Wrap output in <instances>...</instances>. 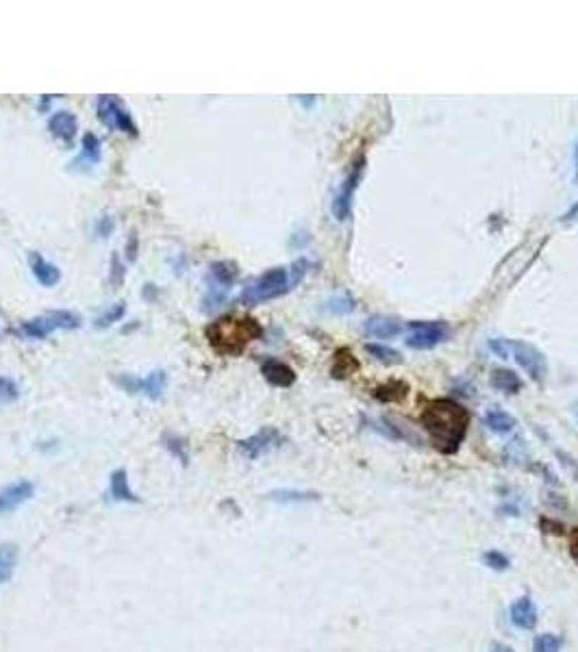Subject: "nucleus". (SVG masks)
Masks as SVG:
<instances>
[{
	"mask_svg": "<svg viewBox=\"0 0 578 652\" xmlns=\"http://www.w3.org/2000/svg\"><path fill=\"white\" fill-rule=\"evenodd\" d=\"M422 426L428 433L430 444L442 454H454L461 448L468 428H470V411L452 398H437L426 402L422 409Z\"/></svg>",
	"mask_w": 578,
	"mask_h": 652,
	"instance_id": "f257e3e1",
	"label": "nucleus"
},
{
	"mask_svg": "<svg viewBox=\"0 0 578 652\" xmlns=\"http://www.w3.org/2000/svg\"><path fill=\"white\" fill-rule=\"evenodd\" d=\"M263 333L261 324L252 318H220L207 326L205 335L215 352L220 354H237L242 352L250 342L259 340Z\"/></svg>",
	"mask_w": 578,
	"mask_h": 652,
	"instance_id": "f03ea898",
	"label": "nucleus"
},
{
	"mask_svg": "<svg viewBox=\"0 0 578 652\" xmlns=\"http://www.w3.org/2000/svg\"><path fill=\"white\" fill-rule=\"evenodd\" d=\"M294 287L292 276H289L287 268H272L266 274H261L259 279H255L242 294V302L246 305H259V302H268L274 298H281L283 294H287L289 289Z\"/></svg>",
	"mask_w": 578,
	"mask_h": 652,
	"instance_id": "7ed1b4c3",
	"label": "nucleus"
},
{
	"mask_svg": "<svg viewBox=\"0 0 578 652\" xmlns=\"http://www.w3.org/2000/svg\"><path fill=\"white\" fill-rule=\"evenodd\" d=\"M81 326V318L72 311H51L44 313V316L24 322L20 333L29 340H44L55 331H72Z\"/></svg>",
	"mask_w": 578,
	"mask_h": 652,
	"instance_id": "20e7f679",
	"label": "nucleus"
},
{
	"mask_svg": "<svg viewBox=\"0 0 578 652\" xmlns=\"http://www.w3.org/2000/svg\"><path fill=\"white\" fill-rule=\"evenodd\" d=\"M98 117H101V122L111 131L127 133L131 137H135L139 133L129 109L124 107V103L120 101L117 96H111V94L101 96L98 98Z\"/></svg>",
	"mask_w": 578,
	"mask_h": 652,
	"instance_id": "39448f33",
	"label": "nucleus"
},
{
	"mask_svg": "<svg viewBox=\"0 0 578 652\" xmlns=\"http://www.w3.org/2000/svg\"><path fill=\"white\" fill-rule=\"evenodd\" d=\"M411 333L406 335V346L413 350H430L448 340L450 328L446 322H411Z\"/></svg>",
	"mask_w": 578,
	"mask_h": 652,
	"instance_id": "423d86ee",
	"label": "nucleus"
},
{
	"mask_svg": "<svg viewBox=\"0 0 578 652\" xmlns=\"http://www.w3.org/2000/svg\"><path fill=\"white\" fill-rule=\"evenodd\" d=\"M117 385H120V388H124L129 394H141V396H146L148 400H159L163 396L165 388H167V374L163 370L148 372L143 378L124 374V376L117 378Z\"/></svg>",
	"mask_w": 578,
	"mask_h": 652,
	"instance_id": "0eeeda50",
	"label": "nucleus"
},
{
	"mask_svg": "<svg viewBox=\"0 0 578 652\" xmlns=\"http://www.w3.org/2000/svg\"><path fill=\"white\" fill-rule=\"evenodd\" d=\"M511 357L518 361V366L526 370V374L531 376L535 383H544L548 374V364L541 350H537L533 344L511 340Z\"/></svg>",
	"mask_w": 578,
	"mask_h": 652,
	"instance_id": "6e6552de",
	"label": "nucleus"
},
{
	"mask_svg": "<svg viewBox=\"0 0 578 652\" xmlns=\"http://www.w3.org/2000/svg\"><path fill=\"white\" fill-rule=\"evenodd\" d=\"M364 170H366V159L361 157L359 161L352 163L350 174H348L346 181L342 183L340 191L335 194L333 213H335V217H337L340 222L348 220V215H350V211H352V196H354V191H357L359 183H361V177H364Z\"/></svg>",
	"mask_w": 578,
	"mask_h": 652,
	"instance_id": "1a4fd4ad",
	"label": "nucleus"
},
{
	"mask_svg": "<svg viewBox=\"0 0 578 652\" xmlns=\"http://www.w3.org/2000/svg\"><path fill=\"white\" fill-rule=\"evenodd\" d=\"M281 442H283V435L274 426H266V428H261L259 433H255L252 437L239 442V448H242V452L248 459H259L266 452H270L272 448H276Z\"/></svg>",
	"mask_w": 578,
	"mask_h": 652,
	"instance_id": "9d476101",
	"label": "nucleus"
},
{
	"mask_svg": "<svg viewBox=\"0 0 578 652\" xmlns=\"http://www.w3.org/2000/svg\"><path fill=\"white\" fill-rule=\"evenodd\" d=\"M35 494V485L29 480H18L13 485H7L0 492V516H5L9 511H15L18 506H22L27 500H31Z\"/></svg>",
	"mask_w": 578,
	"mask_h": 652,
	"instance_id": "9b49d317",
	"label": "nucleus"
},
{
	"mask_svg": "<svg viewBox=\"0 0 578 652\" xmlns=\"http://www.w3.org/2000/svg\"><path fill=\"white\" fill-rule=\"evenodd\" d=\"M509 615H511V622L518 626V629H522V631H533L535 626H537V622H539V613H537L535 602L528 596L518 598L513 602Z\"/></svg>",
	"mask_w": 578,
	"mask_h": 652,
	"instance_id": "f8f14e48",
	"label": "nucleus"
},
{
	"mask_svg": "<svg viewBox=\"0 0 578 652\" xmlns=\"http://www.w3.org/2000/svg\"><path fill=\"white\" fill-rule=\"evenodd\" d=\"M261 372L270 385H274V388H292V385L296 383V372L278 359L263 361Z\"/></svg>",
	"mask_w": 578,
	"mask_h": 652,
	"instance_id": "ddd939ff",
	"label": "nucleus"
},
{
	"mask_svg": "<svg viewBox=\"0 0 578 652\" xmlns=\"http://www.w3.org/2000/svg\"><path fill=\"white\" fill-rule=\"evenodd\" d=\"M48 131H51L57 139L65 141V143H72L77 137V131H79V122L75 113L70 111H57L51 115L48 120Z\"/></svg>",
	"mask_w": 578,
	"mask_h": 652,
	"instance_id": "4468645a",
	"label": "nucleus"
},
{
	"mask_svg": "<svg viewBox=\"0 0 578 652\" xmlns=\"http://www.w3.org/2000/svg\"><path fill=\"white\" fill-rule=\"evenodd\" d=\"M101 157H103V143H101V139L96 137L94 133H85V137H83V151H81V155L75 161H72V167H77V170H89V167L98 165Z\"/></svg>",
	"mask_w": 578,
	"mask_h": 652,
	"instance_id": "2eb2a0df",
	"label": "nucleus"
},
{
	"mask_svg": "<svg viewBox=\"0 0 578 652\" xmlns=\"http://www.w3.org/2000/svg\"><path fill=\"white\" fill-rule=\"evenodd\" d=\"M29 263H31L33 276H35L44 287H55V285L61 281V270L57 268L55 263L46 261L39 253H33V255L29 257Z\"/></svg>",
	"mask_w": 578,
	"mask_h": 652,
	"instance_id": "dca6fc26",
	"label": "nucleus"
},
{
	"mask_svg": "<svg viewBox=\"0 0 578 652\" xmlns=\"http://www.w3.org/2000/svg\"><path fill=\"white\" fill-rule=\"evenodd\" d=\"M364 331L370 337H376V340H392L402 331V324L396 318H387V316H374L366 322Z\"/></svg>",
	"mask_w": 578,
	"mask_h": 652,
	"instance_id": "f3484780",
	"label": "nucleus"
},
{
	"mask_svg": "<svg viewBox=\"0 0 578 652\" xmlns=\"http://www.w3.org/2000/svg\"><path fill=\"white\" fill-rule=\"evenodd\" d=\"M111 496L113 500L122 502H139V496H135L133 490L129 487V474L122 468L111 474Z\"/></svg>",
	"mask_w": 578,
	"mask_h": 652,
	"instance_id": "a211bd4d",
	"label": "nucleus"
},
{
	"mask_svg": "<svg viewBox=\"0 0 578 652\" xmlns=\"http://www.w3.org/2000/svg\"><path fill=\"white\" fill-rule=\"evenodd\" d=\"M492 385L498 390V392H504V394H518L522 390V378L513 372V370H504V368H498L492 372Z\"/></svg>",
	"mask_w": 578,
	"mask_h": 652,
	"instance_id": "6ab92c4d",
	"label": "nucleus"
},
{
	"mask_svg": "<svg viewBox=\"0 0 578 652\" xmlns=\"http://www.w3.org/2000/svg\"><path fill=\"white\" fill-rule=\"evenodd\" d=\"M18 565V546L11 542L0 544V585H5Z\"/></svg>",
	"mask_w": 578,
	"mask_h": 652,
	"instance_id": "aec40b11",
	"label": "nucleus"
},
{
	"mask_svg": "<svg viewBox=\"0 0 578 652\" xmlns=\"http://www.w3.org/2000/svg\"><path fill=\"white\" fill-rule=\"evenodd\" d=\"M483 422L494 433H511L518 426V420L511 414H507V411H500V409H494V411L485 414Z\"/></svg>",
	"mask_w": 578,
	"mask_h": 652,
	"instance_id": "412c9836",
	"label": "nucleus"
},
{
	"mask_svg": "<svg viewBox=\"0 0 578 652\" xmlns=\"http://www.w3.org/2000/svg\"><path fill=\"white\" fill-rule=\"evenodd\" d=\"M359 370V361L354 359V354L348 348H340L335 354V364H333V376L337 378H346L348 374H354Z\"/></svg>",
	"mask_w": 578,
	"mask_h": 652,
	"instance_id": "4be33fe9",
	"label": "nucleus"
},
{
	"mask_svg": "<svg viewBox=\"0 0 578 652\" xmlns=\"http://www.w3.org/2000/svg\"><path fill=\"white\" fill-rule=\"evenodd\" d=\"M211 276H213V283H215V285L231 289V285H233L235 279H237V265L231 263V261H215V263L211 265Z\"/></svg>",
	"mask_w": 578,
	"mask_h": 652,
	"instance_id": "5701e85b",
	"label": "nucleus"
},
{
	"mask_svg": "<svg viewBox=\"0 0 578 652\" xmlns=\"http://www.w3.org/2000/svg\"><path fill=\"white\" fill-rule=\"evenodd\" d=\"M406 383L402 381H392L387 385H380V388L374 390V398L380 402H398L406 396Z\"/></svg>",
	"mask_w": 578,
	"mask_h": 652,
	"instance_id": "b1692460",
	"label": "nucleus"
},
{
	"mask_svg": "<svg viewBox=\"0 0 578 652\" xmlns=\"http://www.w3.org/2000/svg\"><path fill=\"white\" fill-rule=\"evenodd\" d=\"M366 350H368L376 361L385 364V366H396V364H400V361H402V357H400L398 350L387 348V346H380V344H366Z\"/></svg>",
	"mask_w": 578,
	"mask_h": 652,
	"instance_id": "393cba45",
	"label": "nucleus"
},
{
	"mask_svg": "<svg viewBox=\"0 0 578 652\" xmlns=\"http://www.w3.org/2000/svg\"><path fill=\"white\" fill-rule=\"evenodd\" d=\"M272 500L276 502H311V500H318L320 496L316 492H298V490H278V492H272L270 494Z\"/></svg>",
	"mask_w": 578,
	"mask_h": 652,
	"instance_id": "a878e982",
	"label": "nucleus"
},
{
	"mask_svg": "<svg viewBox=\"0 0 578 652\" xmlns=\"http://www.w3.org/2000/svg\"><path fill=\"white\" fill-rule=\"evenodd\" d=\"M124 313H127L124 302H115L113 307H109L107 311H103L101 316L94 320V324H96V328H107V326H111V324H115V322L122 320Z\"/></svg>",
	"mask_w": 578,
	"mask_h": 652,
	"instance_id": "bb28decb",
	"label": "nucleus"
},
{
	"mask_svg": "<svg viewBox=\"0 0 578 652\" xmlns=\"http://www.w3.org/2000/svg\"><path fill=\"white\" fill-rule=\"evenodd\" d=\"M563 639L555 633H544L537 635L533 641V652H561Z\"/></svg>",
	"mask_w": 578,
	"mask_h": 652,
	"instance_id": "cd10ccee",
	"label": "nucleus"
},
{
	"mask_svg": "<svg viewBox=\"0 0 578 652\" xmlns=\"http://www.w3.org/2000/svg\"><path fill=\"white\" fill-rule=\"evenodd\" d=\"M483 563H485L487 568H492V570H498V572L507 570V568L511 565L509 557H507V554H502L500 550H487V552L483 554Z\"/></svg>",
	"mask_w": 578,
	"mask_h": 652,
	"instance_id": "c85d7f7f",
	"label": "nucleus"
},
{
	"mask_svg": "<svg viewBox=\"0 0 578 652\" xmlns=\"http://www.w3.org/2000/svg\"><path fill=\"white\" fill-rule=\"evenodd\" d=\"M18 396H20L18 385L7 376H0V404H9L18 400Z\"/></svg>",
	"mask_w": 578,
	"mask_h": 652,
	"instance_id": "c756f323",
	"label": "nucleus"
},
{
	"mask_svg": "<svg viewBox=\"0 0 578 652\" xmlns=\"http://www.w3.org/2000/svg\"><path fill=\"white\" fill-rule=\"evenodd\" d=\"M226 294H229V289H226V287H220V285H215V283H213V287L209 289V294H207V298H205V309H215V307H220V305L224 302Z\"/></svg>",
	"mask_w": 578,
	"mask_h": 652,
	"instance_id": "7c9ffc66",
	"label": "nucleus"
},
{
	"mask_svg": "<svg viewBox=\"0 0 578 652\" xmlns=\"http://www.w3.org/2000/svg\"><path fill=\"white\" fill-rule=\"evenodd\" d=\"M163 442H165V448H167V450H170L174 456H179V459H181V464H187L185 442H183V440H179V437H165Z\"/></svg>",
	"mask_w": 578,
	"mask_h": 652,
	"instance_id": "2f4dec72",
	"label": "nucleus"
},
{
	"mask_svg": "<svg viewBox=\"0 0 578 652\" xmlns=\"http://www.w3.org/2000/svg\"><path fill=\"white\" fill-rule=\"evenodd\" d=\"M354 309V300L350 296H340L328 302V311L333 313H350Z\"/></svg>",
	"mask_w": 578,
	"mask_h": 652,
	"instance_id": "473e14b6",
	"label": "nucleus"
},
{
	"mask_svg": "<svg viewBox=\"0 0 578 652\" xmlns=\"http://www.w3.org/2000/svg\"><path fill=\"white\" fill-rule=\"evenodd\" d=\"M113 229H115V220H113L111 215L98 217V222H96V226H94V231H96V235H98V237H109L113 233Z\"/></svg>",
	"mask_w": 578,
	"mask_h": 652,
	"instance_id": "72a5a7b5",
	"label": "nucleus"
},
{
	"mask_svg": "<svg viewBox=\"0 0 578 652\" xmlns=\"http://www.w3.org/2000/svg\"><path fill=\"white\" fill-rule=\"evenodd\" d=\"M492 352H496L500 359H509L511 357V340H492L489 342Z\"/></svg>",
	"mask_w": 578,
	"mask_h": 652,
	"instance_id": "f704fd0d",
	"label": "nucleus"
},
{
	"mask_svg": "<svg viewBox=\"0 0 578 652\" xmlns=\"http://www.w3.org/2000/svg\"><path fill=\"white\" fill-rule=\"evenodd\" d=\"M124 281V265L120 263V257L117 255H113L111 257V285H120Z\"/></svg>",
	"mask_w": 578,
	"mask_h": 652,
	"instance_id": "c9c22d12",
	"label": "nucleus"
},
{
	"mask_svg": "<svg viewBox=\"0 0 578 652\" xmlns=\"http://www.w3.org/2000/svg\"><path fill=\"white\" fill-rule=\"evenodd\" d=\"M127 257H129V261H135V257H137V235H131V237H129Z\"/></svg>",
	"mask_w": 578,
	"mask_h": 652,
	"instance_id": "e433bc0d",
	"label": "nucleus"
},
{
	"mask_svg": "<svg viewBox=\"0 0 578 652\" xmlns=\"http://www.w3.org/2000/svg\"><path fill=\"white\" fill-rule=\"evenodd\" d=\"M574 220H578V203H574V205L561 215V222H574Z\"/></svg>",
	"mask_w": 578,
	"mask_h": 652,
	"instance_id": "4c0bfd02",
	"label": "nucleus"
},
{
	"mask_svg": "<svg viewBox=\"0 0 578 652\" xmlns=\"http://www.w3.org/2000/svg\"><path fill=\"white\" fill-rule=\"evenodd\" d=\"M570 548H572V557L578 561V528L572 533V537H570Z\"/></svg>",
	"mask_w": 578,
	"mask_h": 652,
	"instance_id": "58836bf2",
	"label": "nucleus"
},
{
	"mask_svg": "<svg viewBox=\"0 0 578 652\" xmlns=\"http://www.w3.org/2000/svg\"><path fill=\"white\" fill-rule=\"evenodd\" d=\"M489 652H513L509 646H504V644H500V641H496V644H492L489 646Z\"/></svg>",
	"mask_w": 578,
	"mask_h": 652,
	"instance_id": "ea45409f",
	"label": "nucleus"
},
{
	"mask_svg": "<svg viewBox=\"0 0 578 652\" xmlns=\"http://www.w3.org/2000/svg\"><path fill=\"white\" fill-rule=\"evenodd\" d=\"M574 163H576V172H574V179L578 183V143H576V155H574Z\"/></svg>",
	"mask_w": 578,
	"mask_h": 652,
	"instance_id": "a19ab883",
	"label": "nucleus"
}]
</instances>
